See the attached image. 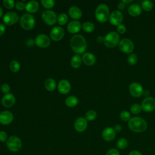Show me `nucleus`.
<instances>
[{"label": "nucleus", "instance_id": "f257e3e1", "mask_svg": "<svg viewBox=\"0 0 155 155\" xmlns=\"http://www.w3.org/2000/svg\"><path fill=\"white\" fill-rule=\"evenodd\" d=\"M70 46L74 52L78 54L84 53L87 48V42L81 35H74L70 40Z\"/></svg>", "mask_w": 155, "mask_h": 155}, {"label": "nucleus", "instance_id": "f03ea898", "mask_svg": "<svg viewBox=\"0 0 155 155\" xmlns=\"http://www.w3.org/2000/svg\"><path fill=\"white\" fill-rule=\"evenodd\" d=\"M128 127L133 132L142 133L146 130L147 124L146 121L139 117H133L128 122Z\"/></svg>", "mask_w": 155, "mask_h": 155}, {"label": "nucleus", "instance_id": "7ed1b4c3", "mask_svg": "<svg viewBox=\"0 0 155 155\" xmlns=\"http://www.w3.org/2000/svg\"><path fill=\"white\" fill-rule=\"evenodd\" d=\"M110 16V10L105 4H100L95 10V17L97 21L101 22H105Z\"/></svg>", "mask_w": 155, "mask_h": 155}, {"label": "nucleus", "instance_id": "20e7f679", "mask_svg": "<svg viewBox=\"0 0 155 155\" xmlns=\"http://www.w3.org/2000/svg\"><path fill=\"white\" fill-rule=\"evenodd\" d=\"M20 25L24 30H31L35 25V19L34 16L29 13L24 14L20 18Z\"/></svg>", "mask_w": 155, "mask_h": 155}, {"label": "nucleus", "instance_id": "39448f33", "mask_svg": "<svg viewBox=\"0 0 155 155\" xmlns=\"http://www.w3.org/2000/svg\"><path fill=\"white\" fill-rule=\"evenodd\" d=\"M119 35L115 31H110L104 37V43L105 46L109 48L114 47L119 43Z\"/></svg>", "mask_w": 155, "mask_h": 155}, {"label": "nucleus", "instance_id": "423d86ee", "mask_svg": "<svg viewBox=\"0 0 155 155\" xmlns=\"http://www.w3.org/2000/svg\"><path fill=\"white\" fill-rule=\"evenodd\" d=\"M6 144L8 148L13 152L18 151L22 147V142L21 139L15 136H12L8 137Z\"/></svg>", "mask_w": 155, "mask_h": 155}, {"label": "nucleus", "instance_id": "0eeeda50", "mask_svg": "<svg viewBox=\"0 0 155 155\" xmlns=\"http://www.w3.org/2000/svg\"><path fill=\"white\" fill-rule=\"evenodd\" d=\"M119 49L124 53H130L134 50V44L128 38H124L119 43Z\"/></svg>", "mask_w": 155, "mask_h": 155}, {"label": "nucleus", "instance_id": "6e6552de", "mask_svg": "<svg viewBox=\"0 0 155 155\" xmlns=\"http://www.w3.org/2000/svg\"><path fill=\"white\" fill-rule=\"evenodd\" d=\"M42 18L44 21L49 25H54L57 21L56 14L51 10H47L43 12Z\"/></svg>", "mask_w": 155, "mask_h": 155}, {"label": "nucleus", "instance_id": "1a4fd4ad", "mask_svg": "<svg viewBox=\"0 0 155 155\" xmlns=\"http://www.w3.org/2000/svg\"><path fill=\"white\" fill-rule=\"evenodd\" d=\"M35 43L39 47L45 48L50 45V39L47 35L45 34H39L36 37L35 39Z\"/></svg>", "mask_w": 155, "mask_h": 155}, {"label": "nucleus", "instance_id": "9d476101", "mask_svg": "<svg viewBox=\"0 0 155 155\" xmlns=\"http://www.w3.org/2000/svg\"><path fill=\"white\" fill-rule=\"evenodd\" d=\"M18 19L19 16L15 12H8L3 16V21L8 25L15 24L18 22Z\"/></svg>", "mask_w": 155, "mask_h": 155}, {"label": "nucleus", "instance_id": "9b49d317", "mask_svg": "<svg viewBox=\"0 0 155 155\" xmlns=\"http://www.w3.org/2000/svg\"><path fill=\"white\" fill-rule=\"evenodd\" d=\"M50 35L53 41H60L64 36V30L61 26H55L51 30Z\"/></svg>", "mask_w": 155, "mask_h": 155}, {"label": "nucleus", "instance_id": "f8f14e48", "mask_svg": "<svg viewBox=\"0 0 155 155\" xmlns=\"http://www.w3.org/2000/svg\"><path fill=\"white\" fill-rule=\"evenodd\" d=\"M142 109L146 112H150L155 108V99L152 97H145L142 101Z\"/></svg>", "mask_w": 155, "mask_h": 155}, {"label": "nucleus", "instance_id": "ddd939ff", "mask_svg": "<svg viewBox=\"0 0 155 155\" xmlns=\"http://www.w3.org/2000/svg\"><path fill=\"white\" fill-rule=\"evenodd\" d=\"M123 19V15L119 10H114L109 16V20L111 24L119 25L121 24Z\"/></svg>", "mask_w": 155, "mask_h": 155}, {"label": "nucleus", "instance_id": "4468645a", "mask_svg": "<svg viewBox=\"0 0 155 155\" xmlns=\"http://www.w3.org/2000/svg\"><path fill=\"white\" fill-rule=\"evenodd\" d=\"M129 91L130 94L136 97H139L143 94V88L142 86L137 83V82H133L130 84L129 87Z\"/></svg>", "mask_w": 155, "mask_h": 155}, {"label": "nucleus", "instance_id": "2eb2a0df", "mask_svg": "<svg viewBox=\"0 0 155 155\" xmlns=\"http://www.w3.org/2000/svg\"><path fill=\"white\" fill-rule=\"evenodd\" d=\"M74 127L77 131L82 132L87 127V120L85 117H78L74 122Z\"/></svg>", "mask_w": 155, "mask_h": 155}, {"label": "nucleus", "instance_id": "dca6fc26", "mask_svg": "<svg viewBox=\"0 0 155 155\" xmlns=\"http://www.w3.org/2000/svg\"><path fill=\"white\" fill-rule=\"evenodd\" d=\"M13 119V114L9 111H4L0 113V123L3 125L10 124Z\"/></svg>", "mask_w": 155, "mask_h": 155}, {"label": "nucleus", "instance_id": "f3484780", "mask_svg": "<svg viewBox=\"0 0 155 155\" xmlns=\"http://www.w3.org/2000/svg\"><path fill=\"white\" fill-rule=\"evenodd\" d=\"M1 102L2 104L5 107H11L14 105L15 102V97L12 93H7L2 97Z\"/></svg>", "mask_w": 155, "mask_h": 155}, {"label": "nucleus", "instance_id": "a211bd4d", "mask_svg": "<svg viewBox=\"0 0 155 155\" xmlns=\"http://www.w3.org/2000/svg\"><path fill=\"white\" fill-rule=\"evenodd\" d=\"M102 136L105 140L110 142L114 139L116 136V132L114 128L111 127H107L102 131Z\"/></svg>", "mask_w": 155, "mask_h": 155}, {"label": "nucleus", "instance_id": "6ab92c4d", "mask_svg": "<svg viewBox=\"0 0 155 155\" xmlns=\"http://www.w3.org/2000/svg\"><path fill=\"white\" fill-rule=\"evenodd\" d=\"M58 89L61 93L67 94L71 89L70 83L66 79H62L58 83Z\"/></svg>", "mask_w": 155, "mask_h": 155}, {"label": "nucleus", "instance_id": "aec40b11", "mask_svg": "<svg viewBox=\"0 0 155 155\" xmlns=\"http://www.w3.org/2000/svg\"><path fill=\"white\" fill-rule=\"evenodd\" d=\"M81 28V24L79 21L73 20L70 21L67 25V30L71 33H78Z\"/></svg>", "mask_w": 155, "mask_h": 155}, {"label": "nucleus", "instance_id": "412c9836", "mask_svg": "<svg viewBox=\"0 0 155 155\" xmlns=\"http://www.w3.org/2000/svg\"><path fill=\"white\" fill-rule=\"evenodd\" d=\"M82 60L85 64L87 65H92L96 62V57L93 53L87 52L83 54Z\"/></svg>", "mask_w": 155, "mask_h": 155}, {"label": "nucleus", "instance_id": "4be33fe9", "mask_svg": "<svg viewBox=\"0 0 155 155\" xmlns=\"http://www.w3.org/2000/svg\"><path fill=\"white\" fill-rule=\"evenodd\" d=\"M68 14L71 18L74 19H78L82 16V12L79 7L76 6H72L68 9Z\"/></svg>", "mask_w": 155, "mask_h": 155}, {"label": "nucleus", "instance_id": "5701e85b", "mask_svg": "<svg viewBox=\"0 0 155 155\" xmlns=\"http://www.w3.org/2000/svg\"><path fill=\"white\" fill-rule=\"evenodd\" d=\"M39 5L36 1L31 0L25 4V10L29 13H35L38 10Z\"/></svg>", "mask_w": 155, "mask_h": 155}, {"label": "nucleus", "instance_id": "b1692460", "mask_svg": "<svg viewBox=\"0 0 155 155\" xmlns=\"http://www.w3.org/2000/svg\"><path fill=\"white\" fill-rule=\"evenodd\" d=\"M128 13L133 16H137L140 15L142 12V8L137 4H133L128 7Z\"/></svg>", "mask_w": 155, "mask_h": 155}, {"label": "nucleus", "instance_id": "393cba45", "mask_svg": "<svg viewBox=\"0 0 155 155\" xmlns=\"http://www.w3.org/2000/svg\"><path fill=\"white\" fill-rule=\"evenodd\" d=\"M82 58H81V56L76 54H74L71 59L70 60V64L72 66V67L74 68H79L82 63Z\"/></svg>", "mask_w": 155, "mask_h": 155}, {"label": "nucleus", "instance_id": "a878e982", "mask_svg": "<svg viewBox=\"0 0 155 155\" xmlns=\"http://www.w3.org/2000/svg\"><path fill=\"white\" fill-rule=\"evenodd\" d=\"M44 86H45V88L47 90H48L50 91H52L55 90L56 87V84L55 81L53 79L48 78L45 81Z\"/></svg>", "mask_w": 155, "mask_h": 155}, {"label": "nucleus", "instance_id": "bb28decb", "mask_svg": "<svg viewBox=\"0 0 155 155\" xmlns=\"http://www.w3.org/2000/svg\"><path fill=\"white\" fill-rule=\"evenodd\" d=\"M78 104V99L74 96H70L65 99V104L69 107H74Z\"/></svg>", "mask_w": 155, "mask_h": 155}, {"label": "nucleus", "instance_id": "cd10ccee", "mask_svg": "<svg viewBox=\"0 0 155 155\" xmlns=\"http://www.w3.org/2000/svg\"><path fill=\"white\" fill-rule=\"evenodd\" d=\"M141 7L145 11H150L153 7V3L151 1L144 0L141 3Z\"/></svg>", "mask_w": 155, "mask_h": 155}, {"label": "nucleus", "instance_id": "c85d7f7f", "mask_svg": "<svg viewBox=\"0 0 155 155\" xmlns=\"http://www.w3.org/2000/svg\"><path fill=\"white\" fill-rule=\"evenodd\" d=\"M82 28L84 31L90 33L92 32L94 30V25L91 22H85L82 24Z\"/></svg>", "mask_w": 155, "mask_h": 155}, {"label": "nucleus", "instance_id": "c756f323", "mask_svg": "<svg viewBox=\"0 0 155 155\" xmlns=\"http://www.w3.org/2000/svg\"><path fill=\"white\" fill-rule=\"evenodd\" d=\"M9 67H10V69L13 72H17L19 70L21 65L18 61H17L16 60H13L10 62Z\"/></svg>", "mask_w": 155, "mask_h": 155}, {"label": "nucleus", "instance_id": "7c9ffc66", "mask_svg": "<svg viewBox=\"0 0 155 155\" xmlns=\"http://www.w3.org/2000/svg\"><path fill=\"white\" fill-rule=\"evenodd\" d=\"M57 21L59 25H63L65 24L66 22H67L68 16L65 13H62L58 15V16L57 18Z\"/></svg>", "mask_w": 155, "mask_h": 155}, {"label": "nucleus", "instance_id": "2f4dec72", "mask_svg": "<svg viewBox=\"0 0 155 155\" xmlns=\"http://www.w3.org/2000/svg\"><path fill=\"white\" fill-rule=\"evenodd\" d=\"M128 145V140L125 138H120L117 142V147L119 149H125Z\"/></svg>", "mask_w": 155, "mask_h": 155}, {"label": "nucleus", "instance_id": "473e14b6", "mask_svg": "<svg viewBox=\"0 0 155 155\" xmlns=\"http://www.w3.org/2000/svg\"><path fill=\"white\" fill-rule=\"evenodd\" d=\"M97 116V113L94 110H89L85 114V119L87 120H93Z\"/></svg>", "mask_w": 155, "mask_h": 155}, {"label": "nucleus", "instance_id": "72a5a7b5", "mask_svg": "<svg viewBox=\"0 0 155 155\" xmlns=\"http://www.w3.org/2000/svg\"><path fill=\"white\" fill-rule=\"evenodd\" d=\"M41 2L43 5V7L47 8H52L55 4L54 1L53 0H41Z\"/></svg>", "mask_w": 155, "mask_h": 155}, {"label": "nucleus", "instance_id": "f704fd0d", "mask_svg": "<svg viewBox=\"0 0 155 155\" xmlns=\"http://www.w3.org/2000/svg\"><path fill=\"white\" fill-rule=\"evenodd\" d=\"M142 107L138 104H134L131 105L130 108V111L133 114H138L142 110Z\"/></svg>", "mask_w": 155, "mask_h": 155}, {"label": "nucleus", "instance_id": "c9c22d12", "mask_svg": "<svg viewBox=\"0 0 155 155\" xmlns=\"http://www.w3.org/2000/svg\"><path fill=\"white\" fill-rule=\"evenodd\" d=\"M137 56L135 53H132L128 57V62L130 65H134L137 62Z\"/></svg>", "mask_w": 155, "mask_h": 155}, {"label": "nucleus", "instance_id": "e433bc0d", "mask_svg": "<svg viewBox=\"0 0 155 155\" xmlns=\"http://www.w3.org/2000/svg\"><path fill=\"white\" fill-rule=\"evenodd\" d=\"M120 117L123 121H128L130 119V113L128 111H122L120 114Z\"/></svg>", "mask_w": 155, "mask_h": 155}, {"label": "nucleus", "instance_id": "4c0bfd02", "mask_svg": "<svg viewBox=\"0 0 155 155\" xmlns=\"http://www.w3.org/2000/svg\"><path fill=\"white\" fill-rule=\"evenodd\" d=\"M2 3L4 7L8 9H11L13 8V7L15 5V1L13 0H4Z\"/></svg>", "mask_w": 155, "mask_h": 155}, {"label": "nucleus", "instance_id": "58836bf2", "mask_svg": "<svg viewBox=\"0 0 155 155\" xmlns=\"http://www.w3.org/2000/svg\"><path fill=\"white\" fill-rule=\"evenodd\" d=\"M10 90V87L9 85H8L7 84H3L1 86V90L4 93H5V94L8 93Z\"/></svg>", "mask_w": 155, "mask_h": 155}, {"label": "nucleus", "instance_id": "ea45409f", "mask_svg": "<svg viewBox=\"0 0 155 155\" xmlns=\"http://www.w3.org/2000/svg\"><path fill=\"white\" fill-rule=\"evenodd\" d=\"M127 30V28L125 25L124 24H119L117 27V31L120 34H124Z\"/></svg>", "mask_w": 155, "mask_h": 155}, {"label": "nucleus", "instance_id": "a19ab883", "mask_svg": "<svg viewBox=\"0 0 155 155\" xmlns=\"http://www.w3.org/2000/svg\"><path fill=\"white\" fill-rule=\"evenodd\" d=\"M105 155H120V153L117 149L111 148L107 151Z\"/></svg>", "mask_w": 155, "mask_h": 155}, {"label": "nucleus", "instance_id": "79ce46f5", "mask_svg": "<svg viewBox=\"0 0 155 155\" xmlns=\"http://www.w3.org/2000/svg\"><path fill=\"white\" fill-rule=\"evenodd\" d=\"M15 7L18 10H22L25 8V4L21 1H19L15 4Z\"/></svg>", "mask_w": 155, "mask_h": 155}, {"label": "nucleus", "instance_id": "37998d69", "mask_svg": "<svg viewBox=\"0 0 155 155\" xmlns=\"http://www.w3.org/2000/svg\"><path fill=\"white\" fill-rule=\"evenodd\" d=\"M7 134L5 131H0V141L4 142L7 140Z\"/></svg>", "mask_w": 155, "mask_h": 155}, {"label": "nucleus", "instance_id": "c03bdc74", "mask_svg": "<svg viewBox=\"0 0 155 155\" xmlns=\"http://www.w3.org/2000/svg\"><path fill=\"white\" fill-rule=\"evenodd\" d=\"M5 31V27L4 24L0 23V36L2 35Z\"/></svg>", "mask_w": 155, "mask_h": 155}, {"label": "nucleus", "instance_id": "a18cd8bd", "mask_svg": "<svg viewBox=\"0 0 155 155\" xmlns=\"http://www.w3.org/2000/svg\"><path fill=\"white\" fill-rule=\"evenodd\" d=\"M114 130L115 132L119 133V132L122 130V127H121V125H119V124H116V125H114Z\"/></svg>", "mask_w": 155, "mask_h": 155}, {"label": "nucleus", "instance_id": "49530a36", "mask_svg": "<svg viewBox=\"0 0 155 155\" xmlns=\"http://www.w3.org/2000/svg\"><path fill=\"white\" fill-rule=\"evenodd\" d=\"M128 155H142L140 152L137 150H133L130 152Z\"/></svg>", "mask_w": 155, "mask_h": 155}, {"label": "nucleus", "instance_id": "de8ad7c7", "mask_svg": "<svg viewBox=\"0 0 155 155\" xmlns=\"http://www.w3.org/2000/svg\"><path fill=\"white\" fill-rule=\"evenodd\" d=\"M125 4L122 2H120L117 4V8L119 10H123L125 8Z\"/></svg>", "mask_w": 155, "mask_h": 155}, {"label": "nucleus", "instance_id": "09e8293b", "mask_svg": "<svg viewBox=\"0 0 155 155\" xmlns=\"http://www.w3.org/2000/svg\"><path fill=\"white\" fill-rule=\"evenodd\" d=\"M96 40L99 42H102L104 41V37H103L102 36H98L96 38Z\"/></svg>", "mask_w": 155, "mask_h": 155}, {"label": "nucleus", "instance_id": "8fccbe9b", "mask_svg": "<svg viewBox=\"0 0 155 155\" xmlns=\"http://www.w3.org/2000/svg\"><path fill=\"white\" fill-rule=\"evenodd\" d=\"M149 94H150V92H149V91H148V90H145V91H143V94H142V95H143L144 96H145V97H149V96H149Z\"/></svg>", "mask_w": 155, "mask_h": 155}, {"label": "nucleus", "instance_id": "3c124183", "mask_svg": "<svg viewBox=\"0 0 155 155\" xmlns=\"http://www.w3.org/2000/svg\"><path fill=\"white\" fill-rule=\"evenodd\" d=\"M132 1L131 0H122V2H123V3H124V4H128V3H130V2H131Z\"/></svg>", "mask_w": 155, "mask_h": 155}, {"label": "nucleus", "instance_id": "603ef678", "mask_svg": "<svg viewBox=\"0 0 155 155\" xmlns=\"http://www.w3.org/2000/svg\"><path fill=\"white\" fill-rule=\"evenodd\" d=\"M2 15H3V11H2V9L1 7L0 6V18L2 17Z\"/></svg>", "mask_w": 155, "mask_h": 155}]
</instances>
